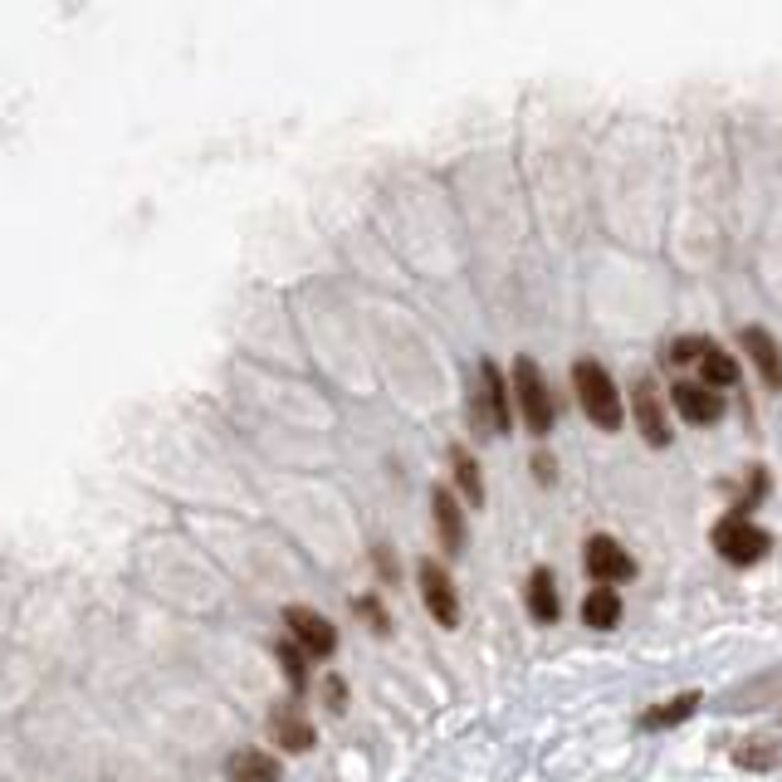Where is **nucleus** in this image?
Returning <instances> with one entry per match:
<instances>
[{
  "label": "nucleus",
  "instance_id": "obj_1",
  "mask_svg": "<svg viewBox=\"0 0 782 782\" xmlns=\"http://www.w3.org/2000/svg\"><path fill=\"white\" fill-rule=\"evenodd\" d=\"M572 387H577V401H582L586 420H592L596 430H621L626 420V406H621V391H616L611 371L602 367V362L582 357L572 367Z\"/></svg>",
  "mask_w": 782,
  "mask_h": 782
},
{
  "label": "nucleus",
  "instance_id": "obj_2",
  "mask_svg": "<svg viewBox=\"0 0 782 782\" xmlns=\"http://www.w3.org/2000/svg\"><path fill=\"white\" fill-rule=\"evenodd\" d=\"M508 391H514V401H518V416H524V426L533 430L538 440L553 436V420H557L553 391H547V381H543V371H538L533 357H518V362H514V381H508Z\"/></svg>",
  "mask_w": 782,
  "mask_h": 782
},
{
  "label": "nucleus",
  "instance_id": "obj_3",
  "mask_svg": "<svg viewBox=\"0 0 782 782\" xmlns=\"http://www.w3.org/2000/svg\"><path fill=\"white\" fill-rule=\"evenodd\" d=\"M469 411H475V426L489 430V436H508V426H514V391L504 387L494 362H479L475 367V401H469Z\"/></svg>",
  "mask_w": 782,
  "mask_h": 782
},
{
  "label": "nucleus",
  "instance_id": "obj_4",
  "mask_svg": "<svg viewBox=\"0 0 782 782\" xmlns=\"http://www.w3.org/2000/svg\"><path fill=\"white\" fill-rule=\"evenodd\" d=\"M768 543L772 538L762 533L748 514H723L719 524H714V547H719V557L733 567H753L762 553H768Z\"/></svg>",
  "mask_w": 782,
  "mask_h": 782
},
{
  "label": "nucleus",
  "instance_id": "obj_5",
  "mask_svg": "<svg viewBox=\"0 0 782 782\" xmlns=\"http://www.w3.org/2000/svg\"><path fill=\"white\" fill-rule=\"evenodd\" d=\"M283 626H289V641L299 645L308 660H328V655L338 651L332 621L323 611H313V606H283Z\"/></svg>",
  "mask_w": 782,
  "mask_h": 782
},
{
  "label": "nucleus",
  "instance_id": "obj_6",
  "mask_svg": "<svg viewBox=\"0 0 782 782\" xmlns=\"http://www.w3.org/2000/svg\"><path fill=\"white\" fill-rule=\"evenodd\" d=\"M582 563H586V572H592V582H596V586L631 582V577H635V563H631V553H626V547L616 543V538H606V533L586 538V553H582Z\"/></svg>",
  "mask_w": 782,
  "mask_h": 782
},
{
  "label": "nucleus",
  "instance_id": "obj_7",
  "mask_svg": "<svg viewBox=\"0 0 782 782\" xmlns=\"http://www.w3.org/2000/svg\"><path fill=\"white\" fill-rule=\"evenodd\" d=\"M420 577V596H426V611L436 616L445 631H455L459 626V602H455V586H450V572L436 563V557H426V563L416 567Z\"/></svg>",
  "mask_w": 782,
  "mask_h": 782
},
{
  "label": "nucleus",
  "instance_id": "obj_8",
  "mask_svg": "<svg viewBox=\"0 0 782 782\" xmlns=\"http://www.w3.org/2000/svg\"><path fill=\"white\" fill-rule=\"evenodd\" d=\"M631 416H635V430H641L655 450L670 445V416H665V401H660V391H655V381L641 377L631 387Z\"/></svg>",
  "mask_w": 782,
  "mask_h": 782
},
{
  "label": "nucleus",
  "instance_id": "obj_9",
  "mask_svg": "<svg viewBox=\"0 0 782 782\" xmlns=\"http://www.w3.org/2000/svg\"><path fill=\"white\" fill-rule=\"evenodd\" d=\"M430 514H436L440 553L459 557V553H465V508L455 504V494H450V489H436V494H430Z\"/></svg>",
  "mask_w": 782,
  "mask_h": 782
},
{
  "label": "nucleus",
  "instance_id": "obj_10",
  "mask_svg": "<svg viewBox=\"0 0 782 782\" xmlns=\"http://www.w3.org/2000/svg\"><path fill=\"white\" fill-rule=\"evenodd\" d=\"M739 342H743V352L753 357L758 377L768 381L772 391H782V348H778V338H772L768 328H743V332H739Z\"/></svg>",
  "mask_w": 782,
  "mask_h": 782
},
{
  "label": "nucleus",
  "instance_id": "obj_11",
  "mask_svg": "<svg viewBox=\"0 0 782 782\" xmlns=\"http://www.w3.org/2000/svg\"><path fill=\"white\" fill-rule=\"evenodd\" d=\"M269 733H274V743L279 748H289V753H308L313 748V723H308V714L299 709V704H279V709L269 714Z\"/></svg>",
  "mask_w": 782,
  "mask_h": 782
},
{
  "label": "nucleus",
  "instance_id": "obj_12",
  "mask_svg": "<svg viewBox=\"0 0 782 782\" xmlns=\"http://www.w3.org/2000/svg\"><path fill=\"white\" fill-rule=\"evenodd\" d=\"M674 411H680L690 426H714L723 401H719V391L699 387V381H674Z\"/></svg>",
  "mask_w": 782,
  "mask_h": 782
},
{
  "label": "nucleus",
  "instance_id": "obj_13",
  "mask_svg": "<svg viewBox=\"0 0 782 782\" xmlns=\"http://www.w3.org/2000/svg\"><path fill=\"white\" fill-rule=\"evenodd\" d=\"M524 602H528V616H533L538 626H557V616H563V596H557V582H553L547 567H538V572L528 577Z\"/></svg>",
  "mask_w": 782,
  "mask_h": 782
},
{
  "label": "nucleus",
  "instance_id": "obj_14",
  "mask_svg": "<svg viewBox=\"0 0 782 782\" xmlns=\"http://www.w3.org/2000/svg\"><path fill=\"white\" fill-rule=\"evenodd\" d=\"M225 778L230 782H279V762L260 748H240L230 762H225Z\"/></svg>",
  "mask_w": 782,
  "mask_h": 782
},
{
  "label": "nucleus",
  "instance_id": "obj_15",
  "mask_svg": "<svg viewBox=\"0 0 782 782\" xmlns=\"http://www.w3.org/2000/svg\"><path fill=\"white\" fill-rule=\"evenodd\" d=\"M616 621H621V596H616V586H592V592L582 596V626L611 631Z\"/></svg>",
  "mask_w": 782,
  "mask_h": 782
},
{
  "label": "nucleus",
  "instance_id": "obj_16",
  "mask_svg": "<svg viewBox=\"0 0 782 782\" xmlns=\"http://www.w3.org/2000/svg\"><path fill=\"white\" fill-rule=\"evenodd\" d=\"M450 465H455V484H459V494H465V504L484 508V475H479V459L469 455L465 445H455L450 450Z\"/></svg>",
  "mask_w": 782,
  "mask_h": 782
},
{
  "label": "nucleus",
  "instance_id": "obj_17",
  "mask_svg": "<svg viewBox=\"0 0 782 782\" xmlns=\"http://www.w3.org/2000/svg\"><path fill=\"white\" fill-rule=\"evenodd\" d=\"M699 371H704V387H709V391L714 387H733V381H739V362H733L719 342H709V348H704Z\"/></svg>",
  "mask_w": 782,
  "mask_h": 782
},
{
  "label": "nucleus",
  "instance_id": "obj_18",
  "mask_svg": "<svg viewBox=\"0 0 782 782\" xmlns=\"http://www.w3.org/2000/svg\"><path fill=\"white\" fill-rule=\"evenodd\" d=\"M694 709H699V694L684 690V694H674V699H665L660 709H651L641 723H645V729H674V723H684Z\"/></svg>",
  "mask_w": 782,
  "mask_h": 782
},
{
  "label": "nucleus",
  "instance_id": "obj_19",
  "mask_svg": "<svg viewBox=\"0 0 782 782\" xmlns=\"http://www.w3.org/2000/svg\"><path fill=\"white\" fill-rule=\"evenodd\" d=\"M733 762H739V768H778V743L772 739H748L743 743L739 753H733Z\"/></svg>",
  "mask_w": 782,
  "mask_h": 782
},
{
  "label": "nucleus",
  "instance_id": "obj_20",
  "mask_svg": "<svg viewBox=\"0 0 782 782\" xmlns=\"http://www.w3.org/2000/svg\"><path fill=\"white\" fill-rule=\"evenodd\" d=\"M274 655H279V665H283V674H289L293 690H308V655H303L293 641H279V651Z\"/></svg>",
  "mask_w": 782,
  "mask_h": 782
},
{
  "label": "nucleus",
  "instance_id": "obj_21",
  "mask_svg": "<svg viewBox=\"0 0 782 782\" xmlns=\"http://www.w3.org/2000/svg\"><path fill=\"white\" fill-rule=\"evenodd\" d=\"M704 348H709L704 338H674L670 348H665V362H699Z\"/></svg>",
  "mask_w": 782,
  "mask_h": 782
},
{
  "label": "nucleus",
  "instance_id": "obj_22",
  "mask_svg": "<svg viewBox=\"0 0 782 782\" xmlns=\"http://www.w3.org/2000/svg\"><path fill=\"white\" fill-rule=\"evenodd\" d=\"M352 611H357V616H367V621H371V631H387V626H391V621H387V611L377 606V596H357V602H352Z\"/></svg>",
  "mask_w": 782,
  "mask_h": 782
},
{
  "label": "nucleus",
  "instance_id": "obj_23",
  "mask_svg": "<svg viewBox=\"0 0 782 782\" xmlns=\"http://www.w3.org/2000/svg\"><path fill=\"white\" fill-rule=\"evenodd\" d=\"M323 694H328V709H332V714L348 709V690H342L338 674H328V680H323Z\"/></svg>",
  "mask_w": 782,
  "mask_h": 782
},
{
  "label": "nucleus",
  "instance_id": "obj_24",
  "mask_svg": "<svg viewBox=\"0 0 782 782\" xmlns=\"http://www.w3.org/2000/svg\"><path fill=\"white\" fill-rule=\"evenodd\" d=\"M533 469H538V479H543V484L553 479V459H547V455H538V459H533Z\"/></svg>",
  "mask_w": 782,
  "mask_h": 782
}]
</instances>
